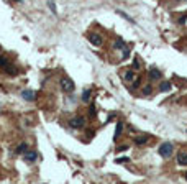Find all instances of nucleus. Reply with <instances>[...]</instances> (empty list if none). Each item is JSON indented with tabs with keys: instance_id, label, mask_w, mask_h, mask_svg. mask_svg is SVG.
<instances>
[{
	"instance_id": "nucleus-15",
	"label": "nucleus",
	"mask_w": 187,
	"mask_h": 184,
	"mask_svg": "<svg viewBox=\"0 0 187 184\" xmlns=\"http://www.w3.org/2000/svg\"><path fill=\"white\" fill-rule=\"evenodd\" d=\"M82 100H84V102H89V100H90V91H89V89H85V91L82 92Z\"/></svg>"
},
{
	"instance_id": "nucleus-3",
	"label": "nucleus",
	"mask_w": 187,
	"mask_h": 184,
	"mask_svg": "<svg viewBox=\"0 0 187 184\" xmlns=\"http://www.w3.org/2000/svg\"><path fill=\"white\" fill-rule=\"evenodd\" d=\"M69 125H71L72 128H82L85 125V118L82 117V115H77V117H72V120L69 122Z\"/></svg>"
},
{
	"instance_id": "nucleus-7",
	"label": "nucleus",
	"mask_w": 187,
	"mask_h": 184,
	"mask_svg": "<svg viewBox=\"0 0 187 184\" xmlns=\"http://www.w3.org/2000/svg\"><path fill=\"white\" fill-rule=\"evenodd\" d=\"M135 77H136V76H135V71H133V69H128V71L123 74V81L125 82H133Z\"/></svg>"
},
{
	"instance_id": "nucleus-2",
	"label": "nucleus",
	"mask_w": 187,
	"mask_h": 184,
	"mask_svg": "<svg viewBox=\"0 0 187 184\" xmlns=\"http://www.w3.org/2000/svg\"><path fill=\"white\" fill-rule=\"evenodd\" d=\"M61 89H63L66 94H71V92H74V82L69 77H63L61 79Z\"/></svg>"
},
{
	"instance_id": "nucleus-27",
	"label": "nucleus",
	"mask_w": 187,
	"mask_h": 184,
	"mask_svg": "<svg viewBox=\"0 0 187 184\" xmlns=\"http://www.w3.org/2000/svg\"><path fill=\"white\" fill-rule=\"evenodd\" d=\"M115 117H116L115 113H110V115H108V120H115Z\"/></svg>"
},
{
	"instance_id": "nucleus-6",
	"label": "nucleus",
	"mask_w": 187,
	"mask_h": 184,
	"mask_svg": "<svg viewBox=\"0 0 187 184\" xmlns=\"http://www.w3.org/2000/svg\"><path fill=\"white\" fill-rule=\"evenodd\" d=\"M21 97H23L25 100H35L36 99V94L33 91H30V89H26V91L21 92Z\"/></svg>"
},
{
	"instance_id": "nucleus-4",
	"label": "nucleus",
	"mask_w": 187,
	"mask_h": 184,
	"mask_svg": "<svg viewBox=\"0 0 187 184\" xmlns=\"http://www.w3.org/2000/svg\"><path fill=\"white\" fill-rule=\"evenodd\" d=\"M102 36L100 35H97V33H90V35H89V43H90V45H94V46H100L102 45Z\"/></svg>"
},
{
	"instance_id": "nucleus-8",
	"label": "nucleus",
	"mask_w": 187,
	"mask_h": 184,
	"mask_svg": "<svg viewBox=\"0 0 187 184\" xmlns=\"http://www.w3.org/2000/svg\"><path fill=\"white\" fill-rule=\"evenodd\" d=\"M149 77H151V79H156V81H158V79L162 77V74H161V71H159V69H156V67H151V69H149Z\"/></svg>"
},
{
	"instance_id": "nucleus-19",
	"label": "nucleus",
	"mask_w": 187,
	"mask_h": 184,
	"mask_svg": "<svg viewBox=\"0 0 187 184\" xmlns=\"http://www.w3.org/2000/svg\"><path fill=\"white\" fill-rule=\"evenodd\" d=\"M7 64H8L7 58H5V56H0V67H5Z\"/></svg>"
},
{
	"instance_id": "nucleus-17",
	"label": "nucleus",
	"mask_w": 187,
	"mask_h": 184,
	"mask_svg": "<svg viewBox=\"0 0 187 184\" xmlns=\"http://www.w3.org/2000/svg\"><path fill=\"white\" fill-rule=\"evenodd\" d=\"M48 7L51 8V12H53L54 15L57 13V10H56V5H54V2H53V0H48Z\"/></svg>"
},
{
	"instance_id": "nucleus-16",
	"label": "nucleus",
	"mask_w": 187,
	"mask_h": 184,
	"mask_svg": "<svg viewBox=\"0 0 187 184\" xmlns=\"http://www.w3.org/2000/svg\"><path fill=\"white\" fill-rule=\"evenodd\" d=\"M128 56H130V48H128V46H125L123 50H122V59H127Z\"/></svg>"
},
{
	"instance_id": "nucleus-14",
	"label": "nucleus",
	"mask_w": 187,
	"mask_h": 184,
	"mask_svg": "<svg viewBox=\"0 0 187 184\" xmlns=\"http://www.w3.org/2000/svg\"><path fill=\"white\" fill-rule=\"evenodd\" d=\"M26 148H28V145H26V143H21V145L17 148V155H23V153L26 151Z\"/></svg>"
},
{
	"instance_id": "nucleus-5",
	"label": "nucleus",
	"mask_w": 187,
	"mask_h": 184,
	"mask_svg": "<svg viewBox=\"0 0 187 184\" xmlns=\"http://www.w3.org/2000/svg\"><path fill=\"white\" fill-rule=\"evenodd\" d=\"M23 155H25V161L26 163H35L36 158H38V155H36L35 151H25Z\"/></svg>"
},
{
	"instance_id": "nucleus-22",
	"label": "nucleus",
	"mask_w": 187,
	"mask_h": 184,
	"mask_svg": "<svg viewBox=\"0 0 187 184\" xmlns=\"http://www.w3.org/2000/svg\"><path fill=\"white\" fill-rule=\"evenodd\" d=\"M116 12H118V13H120V15H122V17H125V18H127V20H128V21H133V18H131V17H128V15H127V13H125V12H122V10H116Z\"/></svg>"
},
{
	"instance_id": "nucleus-12",
	"label": "nucleus",
	"mask_w": 187,
	"mask_h": 184,
	"mask_svg": "<svg viewBox=\"0 0 187 184\" xmlns=\"http://www.w3.org/2000/svg\"><path fill=\"white\" fill-rule=\"evenodd\" d=\"M122 131H123V123L118 122V123H116V130H115V137H113V140H118V137L122 135Z\"/></svg>"
},
{
	"instance_id": "nucleus-26",
	"label": "nucleus",
	"mask_w": 187,
	"mask_h": 184,
	"mask_svg": "<svg viewBox=\"0 0 187 184\" xmlns=\"http://www.w3.org/2000/svg\"><path fill=\"white\" fill-rule=\"evenodd\" d=\"M186 20H187V15H184V17H180L179 23H186Z\"/></svg>"
},
{
	"instance_id": "nucleus-25",
	"label": "nucleus",
	"mask_w": 187,
	"mask_h": 184,
	"mask_svg": "<svg viewBox=\"0 0 187 184\" xmlns=\"http://www.w3.org/2000/svg\"><path fill=\"white\" fill-rule=\"evenodd\" d=\"M127 150H128L127 145H122V146H118V148H116V151H127Z\"/></svg>"
},
{
	"instance_id": "nucleus-28",
	"label": "nucleus",
	"mask_w": 187,
	"mask_h": 184,
	"mask_svg": "<svg viewBox=\"0 0 187 184\" xmlns=\"http://www.w3.org/2000/svg\"><path fill=\"white\" fill-rule=\"evenodd\" d=\"M186 179H187V173H186Z\"/></svg>"
},
{
	"instance_id": "nucleus-11",
	"label": "nucleus",
	"mask_w": 187,
	"mask_h": 184,
	"mask_svg": "<svg viewBox=\"0 0 187 184\" xmlns=\"http://www.w3.org/2000/svg\"><path fill=\"white\" fill-rule=\"evenodd\" d=\"M148 140H149L148 135H141V137L135 138V143H136V145H145V143H148Z\"/></svg>"
},
{
	"instance_id": "nucleus-21",
	"label": "nucleus",
	"mask_w": 187,
	"mask_h": 184,
	"mask_svg": "<svg viewBox=\"0 0 187 184\" xmlns=\"http://www.w3.org/2000/svg\"><path fill=\"white\" fill-rule=\"evenodd\" d=\"M140 67H141V61L136 58V59H135V63H133V69H140Z\"/></svg>"
},
{
	"instance_id": "nucleus-1",
	"label": "nucleus",
	"mask_w": 187,
	"mask_h": 184,
	"mask_svg": "<svg viewBox=\"0 0 187 184\" xmlns=\"http://www.w3.org/2000/svg\"><path fill=\"white\" fill-rule=\"evenodd\" d=\"M174 151V146L172 143H162L161 146H159V155L162 156V158H167V156H171Z\"/></svg>"
},
{
	"instance_id": "nucleus-23",
	"label": "nucleus",
	"mask_w": 187,
	"mask_h": 184,
	"mask_svg": "<svg viewBox=\"0 0 187 184\" xmlns=\"http://www.w3.org/2000/svg\"><path fill=\"white\" fill-rule=\"evenodd\" d=\"M89 113H90V117H92V118L95 117V107H94V105H92L90 109H89Z\"/></svg>"
},
{
	"instance_id": "nucleus-9",
	"label": "nucleus",
	"mask_w": 187,
	"mask_h": 184,
	"mask_svg": "<svg viewBox=\"0 0 187 184\" xmlns=\"http://www.w3.org/2000/svg\"><path fill=\"white\" fill-rule=\"evenodd\" d=\"M177 163L180 166H187V153H179L177 155Z\"/></svg>"
},
{
	"instance_id": "nucleus-18",
	"label": "nucleus",
	"mask_w": 187,
	"mask_h": 184,
	"mask_svg": "<svg viewBox=\"0 0 187 184\" xmlns=\"http://www.w3.org/2000/svg\"><path fill=\"white\" fill-rule=\"evenodd\" d=\"M151 91H153L151 85H145V87H143V94H145V96H149V94H151Z\"/></svg>"
},
{
	"instance_id": "nucleus-24",
	"label": "nucleus",
	"mask_w": 187,
	"mask_h": 184,
	"mask_svg": "<svg viewBox=\"0 0 187 184\" xmlns=\"http://www.w3.org/2000/svg\"><path fill=\"white\" fill-rule=\"evenodd\" d=\"M116 163H128V158H127V156H125V158H118V159H116Z\"/></svg>"
},
{
	"instance_id": "nucleus-13",
	"label": "nucleus",
	"mask_w": 187,
	"mask_h": 184,
	"mask_svg": "<svg viewBox=\"0 0 187 184\" xmlns=\"http://www.w3.org/2000/svg\"><path fill=\"white\" fill-rule=\"evenodd\" d=\"M125 46H127V45H125L123 39H116V41L113 43V48H115V50H123Z\"/></svg>"
},
{
	"instance_id": "nucleus-10",
	"label": "nucleus",
	"mask_w": 187,
	"mask_h": 184,
	"mask_svg": "<svg viewBox=\"0 0 187 184\" xmlns=\"http://www.w3.org/2000/svg\"><path fill=\"white\" fill-rule=\"evenodd\" d=\"M171 87H172V85H171L169 81H164V82H161V84H159V91H161V92H169Z\"/></svg>"
},
{
	"instance_id": "nucleus-20",
	"label": "nucleus",
	"mask_w": 187,
	"mask_h": 184,
	"mask_svg": "<svg viewBox=\"0 0 187 184\" xmlns=\"http://www.w3.org/2000/svg\"><path fill=\"white\" fill-rule=\"evenodd\" d=\"M5 71H7L8 74H17V69H15V67H8V64L5 66Z\"/></svg>"
}]
</instances>
